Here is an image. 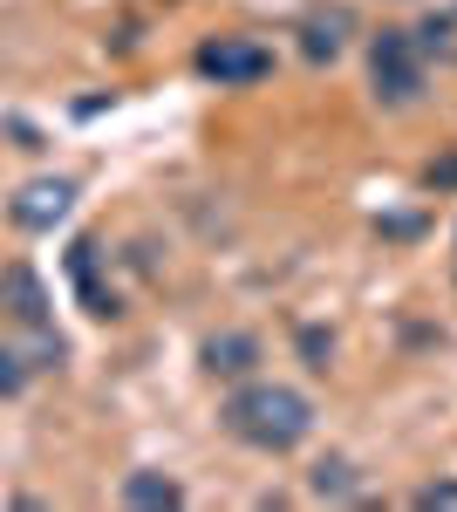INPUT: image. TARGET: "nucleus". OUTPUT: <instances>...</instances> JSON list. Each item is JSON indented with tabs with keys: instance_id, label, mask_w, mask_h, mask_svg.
Segmentation results:
<instances>
[{
	"instance_id": "nucleus-1",
	"label": "nucleus",
	"mask_w": 457,
	"mask_h": 512,
	"mask_svg": "<svg viewBox=\"0 0 457 512\" xmlns=\"http://www.w3.org/2000/svg\"><path fill=\"white\" fill-rule=\"evenodd\" d=\"M226 431L253 451H294L314 431V403L287 383H246V390L226 403Z\"/></svg>"
},
{
	"instance_id": "nucleus-2",
	"label": "nucleus",
	"mask_w": 457,
	"mask_h": 512,
	"mask_svg": "<svg viewBox=\"0 0 457 512\" xmlns=\"http://www.w3.org/2000/svg\"><path fill=\"white\" fill-rule=\"evenodd\" d=\"M369 82H376L382 103H417L423 96V48L410 28H382L376 41H369Z\"/></svg>"
},
{
	"instance_id": "nucleus-3",
	"label": "nucleus",
	"mask_w": 457,
	"mask_h": 512,
	"mask_svg": "<svg viewBox=\"0 0 457 512\" xmlns=\"http://www.w3.org/2000/svg\"><path fill=\"white\" fill-rule=\"evenodd\" d=\"M0 308L21 321L28 335H35V355H41V369H62V335L48 328V294H41V280L35 267H0Z\"/></svg>"
},
{
	"instance_id": "nucleus-4",
	"label": "nucleus",
	"mask_w": 457,
	"mask_h": 512,
	"mask_svg": "<svg viewBox=\"0 0 457 512\" xmlns=\"http://www.w3.org/2000/svg\"><path fill=\"white\" fill-rule=\"evenodd\" d=\"M198 76H212L219 89H253V82L273 76V48H260L246 35H219L198 48Z\"/></svg>"
},
{
	"instance_id": "nucleus-5",
	"label": "nucleus",
	"mask_w": 457,
	"mask_h": 512,
	"mask_svg": "<svg viewBox=\"0 0 457 512\" xmlns=\"http://www.w3.org/2000/svg\"><path fill=\"white\" fill-rule=\"evenodd\" d=\"M69 205H76V185H69V178H28L21 192L7 198V219H14L21 233H55V226L69 219Z\"/></svg>"
},
{
	"instance_id": "nucleus-6",
	"label": "nucleus",
	"mask_w": 457,
	"mask_h": 512,
	"mask_svg": "<svg viewBox=\"0 0 457 512\" xmlns=\"http://www.w3.org/2000/svg\"><path fill=\"white\" fill-rule=\"evenodd\" d=\"M348 28H355V21H348V7L307 14V21H301V55H307V62H335V55L348 48Z\"/></svg>"
},
{
	"instance_id": "nucleus-7",
	"label": "nucleus",
	"mask_w": 457,
	"mask_h": 512,
	"mask_svg": "<svg viewBox=\"0 0 457 512\" xmlns=\"http://www.w3.org/2000/svg\"><path fill=\"white\" fill-rule=\"evenodd\" d=\"M123 499L144 506V512H171V506H185V485L164 478V472H130L123 478Z\"/></svg>"
},
{
	"instance_id": "nucleus-8",
	"label": "nucleus",
	"mask_w": 457,
	"mask_h": 512,
	"mask_svg": "<svg viewBox=\"0 0 457 512\" xmlns=\"http://www.w3.org/2000/svg\"><path fill=\"white\" fill-rule=\"evenodd\" d=\"M253 362H260V342L253 335H212L205 342V369L212 376H246Z\"/></svg>"
},
{
	"instance_id": "nucleus-9",
	"label": "nucleus",
	"mask_w": 457,
	"mask_h": 512,
	"mask_svg": "<svg viewBox=\"0 0 457 512\" xmlns=\"http://www.w3.org/2000/svg\"><path fill=\"white\" fill-rule=\"evenodd\" d=\"M417 35V48H423V62L437 55V62H451L457 69V7H444V14H430L423 28H410Z\"/></svg>"
},
{
	"instance_id": "nucleus-10",
	"label": "nucleus",
	"mask_w": 457,
	"mask_h": 512,
	"mask_svg": "<svg viewBox=\"0 0 457 512\" xmlns=\"http://www.w3.org/2000/svg\"><path fill=\"white\" fill-rule=\"evenodd\" d=\"M314 492H321V499H362V478H355L348 458H321V465H314Z\"/></svg>"
},
{
	"instance_id": "nucleus-11",
	"label": "nucleus",
	"mask_w": 457,
	"mask_h": 512,
	"mask_svg": "<svg viewBox=\"0 0 457 512\" xmlns=\"http://www.w3.org/2000/svg\"><path fill=\"white\" fill-rule=\"evenodd\" d=\"M21 390H28V362L0 342V396H21Z\"/></svg>"
},
{
	"instance_id": "nucleus-12",
	"label": "nucleus",
	"mask_w": 457,
	"mask_h": 512,
	"mask_svg": "<svg viewBox=\"0 0 457 512\" xmlns=\"http://www.w3.org/2000/svg\"><path fill=\"white\" fill-rule=\"evenodd\" d=\"M457 506V478H444V485H423L417 492V512H451Z\"/></svg>"
}]
</instances>
